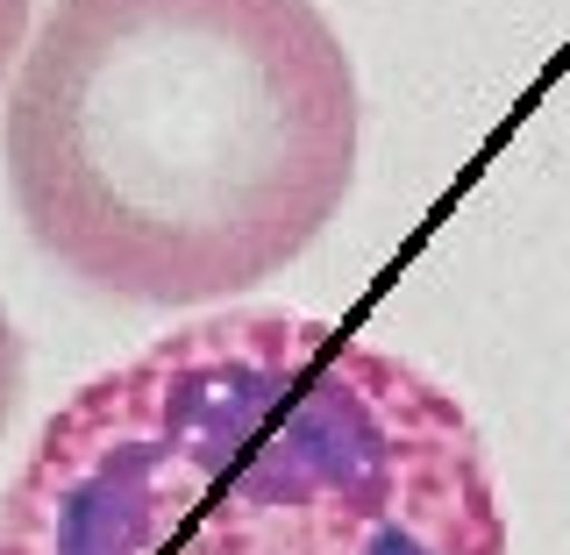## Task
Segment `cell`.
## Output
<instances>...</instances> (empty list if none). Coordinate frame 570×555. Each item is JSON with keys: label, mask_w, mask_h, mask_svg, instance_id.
Instances as JSON below:
<instances>
[{"label": "cell", "mask_w": 570, "mask_h": 555, "mask_svg": "<svg viewBox=\"0 0 570 555\" xmlns=\"http://www.w3.org/2000/svg\"><path fill=\"white\" fill-rule=\"evenodd\" d=\"M0 555H513L485 435L406 356L228 307L36 427Z\"/></svg>", "instance_id": "1"}, {"label": "cell", "mask_w": 570, "mask_h": 555, "mask_svg": "<svg viewBox=\"0 0 570 555\" xmlns=\"http://www.w3.org/2000/svg\"><path fill=\"white\" fill-rule=\"evenodd\" d=\"M22 392V343H14V320L0 307V427H8V406Z\"/></svg>", "instance_id": "3"}, {"label": "cell", "mask_w": 570, "mask_h": 555, "mask_svg": "<svg viewBox=\"0 0 570 555\" xmlns=\"http://www.w3.org/2000/svg\"><path fill=\"white\" fill-rule=\"evenodd\" d=\"M22 29H29V0H0V71L22 58Z\"/></svg>", "instance_id": "4"}, {"label": "cell", "mask_w": 570, "mask_h": 555, "mask_svg": "<svg viewBox=\"0 0 570 555\" xmlns=\"http://www.w3.org/2000/svg\"><path fill=\"white\" fill-rule=\"evenodd\" d=\"M0 157L58 271L136 307H214L343 214L356 71L314 0H58Z\"/></svg>", "instance_id": "2"}]
</instances>
